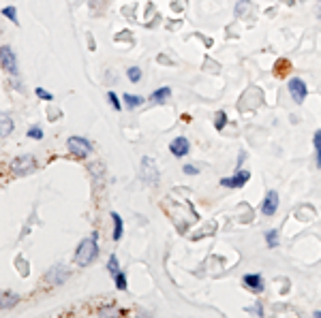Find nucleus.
Wrapping results in <instances>:
<instances>
[{"label":"nucleus","instance_id":"1","mask_svg":"<svg viewBox=\"0 0 321 318\" xmlns=\"http://www.w3.org/2000/svg\"><path fill=\"white\" fill-rule=\"evenodd\" d=\"M99 256V245H97V233H92L90 237L81 239L77 245V252H75V263L79 267H88L97 261Z\"/></svg>","mask_w":321,"mask_h":318},{"label":"nucleus","instance_id":"2","mask_svg":"<svg viewBox=\"0 0 321 318\" xmlns=\"http://www.w3.org/2000/svg\"><path fill=\"white\" fill-rule=\"evenodd\" d=\"M67 150L73 154V156L84 158L92 152V146H90V141L84 139V137H69L67 139Z\"/></svg>","mask_w":321,"mask_h":318},{"label":"nucleus","instance_id":"3","mask_svg":"<svg viewBox=\"0 0 321 318\" xmlns=\"http://www.w3.org/2000/svg\"><path fill=\"white\" fill-rule=\"evenodd\" d=\"M37 167V162L33 156H17L11 160V171L15 175H26V173H33Z\"/></svg>","mask_w":321,"mask_h":318},{"label":"nucleus","instance_id":"4","mask_svg":"<svg viewBox=\"0 0 321 318\" xmlns=\"http://www.w3.org/2000/svg\"><path fill=\"white\" fill-rule=\"evenodd\" d=\"M141 178L146 180V184H150V186H157L159 184V167L154 165V160L148 156L141 160Z\"/></svg>","mask_w":321,"mask_h":318},{"label":"nucleus","instance_id":"5","mask_svg":"<svg viewBox=\"0 0 321 318\" xmlns=\"http://www.w3.org/2000/svg\"><path fill=\"white\" fill-rule=\"evenodd\" d=\"M0 64H3V68L9 70L11 75H17V60H15L13 49L9 47V45L0 47Z\"/></svg>","mask_w":321,"mask_h":318},{"label":"nucleus","instance_id":"6","mask_svg":"<svg viewBox=\"0 0 321 318\" xmlns=\"http://www.w3.org/2000/svg\"><path fill=\"white\" fill-rule=\"evenodd\" d=\"M287 88H289V94H291V98L296 102H304L308 90H306V84H304L302 79H300V77H291V79H289V84H287Z\"/></svg>","mask_w":321,"mask_h":318},{"label":"nucleus","instance_id":"7","mask_svg":"<svg viewBox=\"0 0 321 318\" xmlns=\"http://www.w3.org/2000/svg\"><path fill=\"white\" fill-rule=\"evenodd\" d=\"M248 180H251V173H248L246 169H240L234 178H223L221 186H225V188H242Z\"/></svg>","mask_w":321,"mask_h":318},{"label":"nucleus","instance_id":"8","mask_svg":"<svg viewBox=\"0 0 321 318\" xmlns=\"http://www.w3.org/2000/svg\"><path fill=\"white\" fill-rule=\"evenodd\" d=\"M276 209H278V192L270 190L261 203V211H264V216H274Z\"/></svg>","mask_w":321,"mask_h":318},{"label":"nucleus","instance_id":"9","mask_svg":"<svg viewBox=\"0 0 321 318\" xmlns=\"http://www.w3.org/2000/svg\"><path fill=\"white\" fill-rule=\"evenodd\" d=\"M189 148H191V143L186 137H176L171 143H169V150L176 158H180V156H186L189 154Z\"/></svg>","mask_w":321,"mask_h":318},{"label":"nucleus","instance_id":"10","mask_svg":"<svg viewBox=\"0 0 321 318\" xmlns=\"http://www.w3.org/2000/svg\"><path fill=\"white\" fill-rule=\"evenodd\" d=\"M242 282L246 284V289L248 291H253V293H264V282H261V275L259 273H246L244 278H242Z\"/></svg>","mask_w":321,"mask_h":318},{"label":"nucleus","instance_id":"11","mask_svg":"<svg viewBox=\"0 0 321 318\" xmlns=\"http://www.w3.org/2000/svg\"><path fill=\"white\" fill-rule=\"evenodd\" d=\"M171 96V90L167 88V86H163V88H159V90H154L152 94H150V100L152 102H157V105H161V102H165Z\"/></svg>","mask_w":321,"mask_h":318},{"label":"nucleus","instance_id":"12","mask_svg":"<svg viewBox=\"0 0 321 318\" xmlns=\"http://www.w3.org/2000/svg\"><path fill=\"white\" fill-rule=\"evenodd\" d=\"M122 98H124V107H129V109H135V107L141 105L143 100H146L143 96H139V94H129V92H127V94H124Z\"/></svg>","mask_w":321,"mask_h":318},{"label":"nucleus","instance_id":"13","mask_svg":"<svg viewBox=\"0 0 321 318\" xmlns=\"http://www.w3.org/2000/svg\"><path fill=\"white\" fill-rule=\"evenodd\" d=\"M0 124H3V126H0V135H3V139L13 132V120L9 118L7 114H3V118H0Z\"/></svg>","mask_w":321,"mask_h":318},{"label":"nucleus","instance_id":"14","mask_svg":"<svg viewBox=\"0 0 321 318\" xmlns=\"http://www.w3.org/2000/svg\"><path fill=\"white\" fill-rule=\"evenodd\" d=\"M111 222H113V241H120V237H122V218H120V214L111 211Z\"/></svg>","mask_w":321,"mask_h":318},{"label":"nucleus","instance_id":"15","mask_svg":"<svg viewBox=\"0 0 321 318\" xmlns=\"http://www.w3.org/2000/svg\"><path fill=\"white\" fill-rule=\"evenodd\" d=\"M251 9H253V5L248 3V0H240V3L236 5V15L238 17H246L248 13H251Z\"/></svg>","mask_w":321,"mask_h":318},{"label":"nucleus","instance_id":"16","mask_svg":"<svg viewBox=\"0 0 321 318\" xmlns=\"http://www.w3.org/2000/svg\"><path fill=\"white\" fill-rule=\"evenodd\" d=\"M313 143H315V154H317V169L321 167V130H317L313 135Z\"/></svg>","mask_w":321,"mask_h":318},{"label":"nucleus","instance_id":"17","mask_svg":"<svg viewBox=\"0 0 321 318\" xmlns=\"http://www.w3.org/2000/svg\"><path fill=\"white\" fill-rule=\"evenodd\" d=\"M17 301V295L15 293H3V310H7V307H13Z\"/></svg>","mask_w":321,"mask_h":318},{"label":"nucleus","instance_id":"18","mask_svg":"<svg viewBox=\"0 0 321 318\" xmlns=\"http://www.w3.org/2000/svg\"><path fill=\"white\" fill-rule=\"evenodd\" d=\"M127 75H129L131 84H139V81H141V68H139V66H131V68L127 70Z\"/></svg>","mask_w":321,"mask_h":318},{"label":"nucleus","instance_id":"19","mask_svg":"<svg viewBox=\"0 0 321 318\" xmlns=\"http://www.w3.org/2000/svg\"><path fill=\"white\" fill-rule=\"evenodd\" d=\"M266 243H268V248H276L278 245V231L276 229L266 233Z\"/></svg>","mask_w":321,"mask_h":318},{"label":"nucleus","instance_id":"20","mask_svg":"<svg viewBox=\"0 0 321 318\" xmlns=\"http://www.w3.org/2000/svg\"><path fill=\"white\" fill-rule=\"evenodd\" d=\"M210 231H216V222H210L206 229H201V231H197L195 235H191V239H201V237H206V235H208Z\"/></svg>","mask_w":321,"mask_h":318},{"label":"nucleus","instance_id":"21","mask_svg":"<svg viewBox=\"0 0 321 318\" xmlns=\"http://www.w3.org/2000/svg\"><path fill=\"white\" fill-rule=\"evenodd\" d=\"M107 271L111 273V275H116L120 269H118V259H116V256H109V259H107Z\"/></svg>","mask_w":321,"mask_h":318},{"label":"nucleus","instance_id":"22","mask_svg":"<svg viewBox=\"0 0 321 318\" xmlns=\"http://www.w3.org/2000/svg\"><path fill=\"white\" fill-rule=\"evenodd\" d=\"M116 289L118 291H127V275H124L122 271L116 273Z\"/></svg>","mask_w":321,"mask_h":318},{"label":"nucleus","instance_id":"23","mask_svg":"<svg viewBox=\"0 0 321 318\" xmlns=\"http://www.w3.org/2000/svg\"><path fill=\"white\" fill-rule=\"evenodd\" d=\"M3 15H5L7 19H11L13 24H19V22H17V15H15V7H5V9H3Z\"/></svg>","mask_w":321,"mask_h":318},{"label":"nucleus","instance_id":"24","mask_svg":"<svg viewBox=\"0 0 321 318\" xmlns=\"http://www.w3.org/2000/svg\"><path fill=\"white\" fill-rule=\"evenodd\" d=\"M225 124H227V114L225 111H219V114H216V130H223Z\"/></svg>","mask_w":321,"mask_h":318},{"label":"nucleus","instance_id":"25","mask_svg":"<svg viewBox=\"0 0 321 318\" xmlns=\"http://www.w3.org/2000/svg\"><path fill=\"white\" fill-rule=\"evenodd\" d=\"M28 137H30V139H37V141H41V139H43V130H41L39 126H33V128L28 130Z\"/></svg>","mask_w":321,"mask_h":318},{"label":"nucleus","instance_id":"26","mask_svg":"<svg viewBox=\"0 0 321 318\" xmlns=\"http://www.w3.org/2000/svg\"><path fill=\"white\" fill-rule=\"evenodd\" d=\"M35 92H37L39 98H43V100H54V94H51V92H47V90H43V88H37Z\"/></svg>","mask_w":321,"mask_h":318},{"label":"nucleus","instance_id":"27","mask_svg":"<svg viewBox=\"0 0 321 318\" xmlns=\"http://www.w3.org/2000/svg\"><path fill=\"white\" fill-rule=\"evenodd\" d=\"M287 68H289V60H278V62H276V75L285 73Z\"/></svg>","mask_w":321,"mask_h":318},{"label":"nucleus","instance_id":"28","mask_svg":"<svg viewBox=\"0 0 321 318\" xmlns=\"http://www.w3.org/2000/svg\"><path fill=\"white\" fill-rule=\"evenodd\" d=\"M107 98H109V102H111V105H113V109H122V105H120V98L116 96V94H113V92H109V94H107Z\"/></svg>","mask_w":321,"mask_h":318},{"label":"nucleus","instance_id":"29","mask_svg":"<svg viewBox=\"0 0 321 318\" xmlns=\"http://www.w3.org/2000/svg\"><path fill=\"white\" fill-rule=\"evenodd\" d=\"M182 171L186 173V175H197V173H199V169L195 167V165H184V169H182Z\"/></svg>","mask_w":321,"mask_h":318},{"label":"nucleus","instance_id":"30","mask_svg":"<svg viewBox=\"0 0 321 318\" xmlns=\"http://www.w3.org/2000/svg\"><path fill=\"white\" fill-rule=\"evenodd\" d=\"M251 312H255V314H259V316H261V314H264V312H261V303H257V305L253 307V310H251Z\"/></svg>","mask_w":321,"mask_h":318},{"label":"nucleus","instance_id":"31","mask_svg":"<svg viewBox=\"0 0 321 318\" xmlns=\"http://www.w3.org/2000/svg\"><path fill=\"white\" fill-rule=\"evenodd\" d=\"M244 158H246V154H244V152H240V156H238V165H242Z\"/></svg>","mask_w":321,"mask_h":318},{"label":"nucleus","instance_id":"32","mask_svg":"<svg viewBox=\"0 0 321 318\" xmlns=\"http://www.w3.org/2000/svg\"><path fill=\"white\" fill-rule=\"evenodd\" d=\"M313 316H315V318H317V316H319V318H321V312H319V310H317V312H313Z\"/></svg>","mask_w":321,"mask_h":318},{"label":"nucleus","instance_id":"33","mask_svg":"<svg viewBox=\"0 0 321 318\" xmlns=\"http://www.w3.org/2000/svg\"><path fill=\"white\" fill-rule=\"evenodd\" d=\"M285 3H287V5H294V0H285Z\"/></svg>","mask_w":321,"mask_h":318},{"label":"nucleus","instance_id":"34","mask_svg":"<svg viewBox=\"0 0 321 318\" xmlns=\"http://www.w3.org/2000/svg\"><path fill=\"white\" fill-rule=\"evenodd\" d=\"M319 17H321V11H319Z\"/></svg>","mask_w":321,"mask_h":318}]
</instances>
